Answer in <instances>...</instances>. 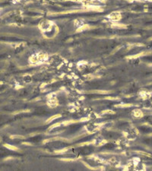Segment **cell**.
<instances>
[{
	"label": "cell",
	"mask_w": 152,
	"mask_h": 171,
	"mask_svg": "<svg viewBox=\"0 0 152 171\" xmlns=\"http://www.w3.org/2000/svg\"><path fill=\"white\" fill-rule=\"evenodd\" d=\"M109 18L113 21H117L121 18V15L119 12H113L109 15Z\"/></svg>",
	"instance_id": "cell-1"
},
{
	"label": "cell",
	"mask_w": 152,
	"mask_h": 171,
	"mask_svg": "<svg viewBox=\"0 0 152 171\" xmlns=\"http://www.w3.org/2000/svg\"><path fill=\"white\" fill-rule=\"evenodd\" d=\"M50 26H51L50 23L48 21H43L41 23V25L40 27L41 28V29L43 31H47V30H48L50 28Z\"/></svg>",
	"instance_id": "cell-2"
},
{
	"label": "cell",
	"mask_w": 152,
	"mask_h": 171,
	"mask_svg": "<svg viewBox=\"0 0 152 171\" xmlns=\"http://www.w3.org/2000/svg\"><path fill=\"white\" fill-rule=\"evenodd\" d=\"M134 115H135V117H141L142 116V113H141V111L137 110L134 111Z\"/></svg>",
	"instance_id": "cell-3"
},
{
	"label": "cell",
	"mask_w": 152,
	"mask_h": 171,
	"mask_svg": "<svg viewBox=\"0 0 152 171\" xmlns=\"http://www.w3.org/2000/svg\"><path fill=\"white\" fill-rule=\"evenodd\" d=\"M25 81L26 82H30V81H31V78L30 76L27 75V76L25 78Z\"/></svg>",
	"instance_id": "cell-4"
}]
</instances>
